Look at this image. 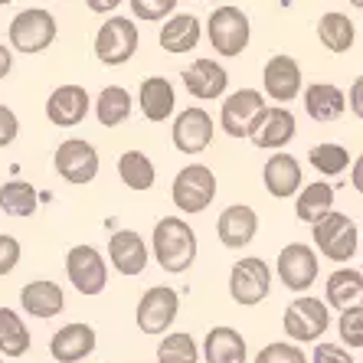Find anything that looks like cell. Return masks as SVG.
I'll use <instances>...</instances> for the list:
<instances>
[{"mask_svg":"<svg viewBox=\"0 0 363 363\" xmlns=\"http://www.w3.org/2000/svg\"><path fill=\"white\" fill-rule=\"evenodd\" d=\"M17 135H20L17 111L7 108V105H0V147H10V144L17 141Z\"/></svg>","mask_w":363,"mask_h":363,"instance_id":"obj_41","label":"cell"},{"mask_svg":"<svg viewBox=\"0 0 363 363\" xmlns=\"http://www.w3.org/2000/svg\"><path fill=\"white\" fill-rule=\"evenodd\" d=\"M7 4H13V0H0V7H7Z\"/></svg>","mask_w":363,"mask_h":363,"instance_id":"obj_48","label":"cell"},{"mask_svg":"<svg viewBox=\"0 0 363 363\" xmlns=\"http://www.w3.org/2000/svg\"><path fill=\"white\" fill-rule=\"evenodd\" d=\"M347 105H350V111H354L357 118L363 121V76H357L354 82H350V92H347Z\"/></svg>","mask_w":363,"mask_h":363,"instance_id":"obj_43","label":"cell"},{"mask_svg":"<svg viewBox=\"0 0 363 363\" xmlns=\"http://www.w3.org/2000/svg\"><path fill=\"white\" fill-rule=\"evenodd\" d=\"M147 259H151V249L138 236V229H118V233H111L108 262L118 275H128V279L141 275V272L147 269Z\"/></svg>","mask_w":363,"mask_h":363,"instance_id":"obj_17","label":"cell"},{"mask_svg":"<svg viewBox=\"0 0 363 363\" xmlns=\"http://www.w3.org/2000/svg\"><path fill=\"white\" fill-rule=\"evenodd\" d=\"M200 360V344L184 330L164 334V340L157 344V363H196Z\"/></svg>","mask_w":363,"mask_h":363,"instance_id":"obj_35","label":"cell"},{"mask_svg":"<svg viewBox=\"0 0 363 363\" xmlns=\"http://www.w3.org/2000/svg\"><path fill=\"white\" fill-rule=\"evenodd\" d=\"M262 85L272 101H279V105H288V101H295L301 95V66H298L295 56H288V52H279V56H272L262 69Z\"/></svg>","mask_w":363,"mask_h":363,"instance_id":"obj_15","label":"cell"},{"mask_svg":"<svg viewBox=\"0 0 363 363\" xmlns=\"http://www.w3.org/2000/svg\"><path fill=\"white\" fill-rule=\"evenodd\" d=\"M249 357V347H245V337L236 328H213L203 340V360L206 363H245Z\"/></svg>","mask_w":363,"mask_h":363,"instance_id":"obj_27","label":"cell"},{"mask_svg":"<svg viewBox=\"0 0 363 363\" xmlns=\"http://www.w3.org/2000/svg\"><path fill=\"white\" fill-rule=\"evenodd\" d=\"M0 363H4V357H0Z\"/></svg>","mask_w":363,"mask_h":363,"instance_id":"obj_50","label":"cell"},{"mask_svg":"<svg viewBox=\"0 0 363 363\" xmlns=\"http://www.w3.org/2000/svg\"><path fill=\"white\" fill-rule=\"evenodd\" d=\"M360 252H363V236H360Z\"/></svg>","mask_w":363,"mask_h":363,"instance_id":"obj_49","label":"cell"},{"mask_svg":"<svg viewBox=\"0 0 363 363\" xmlns=\"http://www.w3.org/2000/svg\"><path fill=\"white\" fill-rule=\"evenodd\" d=\"M20 255H23V249H20V239L10 236V233H0V279L17 269V265H20Z\"/></svg>","mask_w":363,"mask_h":363,"instance_id":"obj_40","label":"cell"},{"mask_svg":"<svg viewBox=\"0 0 363 363\" xmlns=\"http://www.w3.org/2000/svg\"><path fill=\"white\" fill-rule=\"evenodd\" d=\"M95 347H99V334H95L92 324L85 321L62 324L50 337V354L56 363H82Z\"/></svg>","mask_w":363,"mask_h":363,"instance_id":"obj_18","label":"cell"},{"mask_svg":"<svg viewBox=\"0 0 363 363\" xmlns=\"http://www.w3.org/2000/svg\"><path fill=\"white\" fill-rule=\"evenodd\" d=\"M275 272L288 291H308L318 281V249L308 242H288L275 259Z\"/></svg>","mask_w":363,"mask_h":363,"instance_id":"obj_13","label":"cell"},{"mask_svg":"<svg viewBox=\"0 0 363 363\" xmlns=\"http://www.w3.org/2000/svg\"><path fill=\"white\" fill-rule=\"evenodd\" d=\"M138 108H141V115L147 121H154V125L167 121L170 115L177 111V92H174V85L164 76L144 79L141 89H138Z\"/></svg>","mask_w":363,"mask_h":363,"instance_id":"obj_24","label":"cell"},{"mask_svg":"<svg viewBox=\"0 0 363 363\" xmlns=\"http://www.w3.org/2000/svg\"><path fill=\"white\" fill-rule=\"evenodd\" d=\"M311 363H354V357L347 354V347L340 344H314Z\"/></svg>","mask_w":363,"mask_h":363,"instance_id":"obj_42","label":"cell"},{"mask_svg":"<svg viewBox=\"0 0 363 363\" xmlns=\"http://www.w3.org/2000/svg\"><path fill=\"white\" fill-rule=\"evenodd\" d=\"M308 161H311V167L321 177H337V174L347 170V164H350V154H347L344 144H314L311 151H308Z\"/></svg>","mask_w":363,"mask_h":363,"instance_id":"obj_36","label":"cell"},{"mask_svg":"<svg viewBox=\"0 0 363 363\" xmlns=\"http://www.w3.org/2000/svg\"><path fill=\"white\" fill-rule=\"evenodd\" d=\"M177 314H180V295L167 285H157V288H147L141 295L135 321L141 334L157 337V334H167L170 324L177 321Z\"/></svg>","mask_w":363,"mask_h":363,"instance_id":"obj_10","label":"cell"},{"mask_svg":"<svg viewBox=\"0 0 363 363\" xmlns=\"http://www.w3.org/2000/svg\"><path fill=\"white\" fill-rule=\"evenodd\" d=\"M10 69H13V52H10L7 46L0 43V82L10 76Z\"/></svg>","mask_w":363,"mask_h":363,"instance_id":"obj_46","label":"cell"},{"mask_svg":"<svg viewBox=\"0 0 363 363\" xmlns=\"http://www.w3.org/2000/svg\"><path fill=\"white\" fill-rule=\"evenodd\" d=\"M151 255L170 275H180L190 269L196 262V233L190 229V223L180 216H164L154 223Z\"/></svg>","mask_w":363,"mask_h":363,"instance_id":"obj_1","label":"cell"},{"mask_svg":"<svg viewBox=\"0 0 363 363\" xmlns=\"http://www.w3.org/2000/svg\"><path fill=\"white\" fill-rule=\"evenodd\" d=\"M262 180H265V190L275 200H288V196H295L301 190V164H298L295 154H288V151L272 154L269 161H265Z\"/></svg>","mask_w":363,"mask_h":363,"instance_id":"obj_22","label":"cell"},{"mask_svg":"<svg viewBox=\"0 0 363 363\" xmlns=\"http://www.w3.org/2000/svg\"><path fill=\"white\" fill-rule=\"evenodd\" d=\"M298 135L295 115L288 108H265L262 118L255 121V128L249 131V141L262 151H281L291 138Z\"/></svg>","mask_w":363,"mask_h":363,"instance_id":"obj_21","label":"cell"},{"mask_svg":"<svg viewBox=\"0 0 363 363\" xmlns=\"http://www.w3.org/2000/svg\"><path fill=\"white\" fill-rule=\"evenodd\" d=\"M252 363H308V357H304V350L291 340V344H285V340H272V344H265L259 354H255Z\"/></svg>","mask_w":363,"mask_h":363,"instance_id":"obj_37","label":"cell"},{"mask_svg":"<svg viewBox=\"0 0 363 363\" xmlns=\"http://www.w3.org/2000/svg\"><path fill=\"white\" fill-rule=\"evenodd\" d=\"M0 210L7 216H33L36 213V190L26 180H7L0 186Z\"/></svg>","mask_w":363,"mask_h":363,"instance_id":"obj_34","label":"cell"},{"mask_svg":"<svg viewBox=\"0 0 363 363\" xmlns=\"http://www.w3.org/2000/svg\"><path fill=\"white\" fill-rule=\"evenodd\" d=\"M324 304L328 308H354L363 304V272L357 269H337L328 275V285H324Z\"/></svg>","mask_w":363,"mask_h":363,"instance_id":"obj_28","label":"cell"},{"mask_svg":"<svg viewBox=\"0 0 363 363\" xmlns=\"http://www.w3.org/2000/svg\"><path fill=\"white\" fill-rule=\"evenodd\" d=\"M30 347H33V337L23 318L10 308H0V357H23Z\"/></svg>","mask_w":363,"mask_h":363,"instance_id":"obj_33","label":"cell"},{"mask_svg":"<svg viewBox=\"0 0 363 363\" xmlns=\"http://www.w3.org/2000/svg\"><path fill=\"white\" fill-rule=\"evenodd\" d=\"M328 210H334V186L324 184V180H318V184H301V190H298V200H295V216L301 223H318Z\"/></svg>","mask_w":363,"mask_h":363,"instance_id":"obj_31","label":"cell"},{"mask_svg":"<svg viewBox=\"0 0 363 363\" xmlns=\"http://www.w3.org/2000/svg\"><path fill=\"white\" fill-rule=\"evenodd\" d=\"M304 111L314 121L330 125V121H337L347 111V92L337 89L334 82H311L304 89Z\"/></svg>","mask_w":363,"mask_h":363,"instance_id":"obj_25","label":"cell"},{"mask_svg":"<svg viewBox=\"0 0 363 363\" xmlns=\"http://www.w3.org/2000/svg\"><path fill=\"white\" fill-rule=\"evenodd\" d=\"M347 4H354L357 10H363V0H347Z\"/></svg>","mask_w":363,"mask_h":363,"instance_id":"obj_47","label":"cell"},{"mask_svg":"<svg viewBox=\"0 0 363 363\" xmlns=\"http://www.w3.org/2000/svg\"><path fill=\"white\" fill-rule=\"evenodd\" d=\"M85 7L92 10V13H105L108 17V13H115L121 7V0H85Z\"/></svg>","mask_w":363,"mask_h":363,"instance_id":"obj_44","label":"cell"},{"mask_svg":"<svg viewBox=\"0 0 363 363\" xmlns=\"http://www.w3.org/2000/svg\"><path fill=\"white\" fill-rule=\"evenodd\" d=\"M272 291V269L265 259L259 255H245L233 265L229 272V295L233 301L242 304V308H255V304H262Z\"/></svg>","mask_w":363,"mask_h":363,"instance_id":"obj_8","label":"cell"},{"mask_svg":"<svg viewBox=\"0 0 363 363\" xmlns=\"http://www.w3.org/2000/svg\"><path fill=\"white\" fill-rule=\"evenodd\" d=\"M206 36H210V46L216 50V56H242L249 40H252V23L239 7L226 4V7H216L206 20Z\"/></svg>","mask_w":363,"mask_h":363,"instance_id":"obj_4","label":"cell"},{"mask_svg":"<svg viewBox=\"0 0 363 363\" xmlns=\"http://www.w3.org/2000/svg\"><path fill=\"white\" fill-rule=\"evenodd\" d=\"M56 33H60V26H56V17H52L50 10L43 7H26L20 10L17 17L10 20V50L23 52V56H36V52L50 50L52 43H56Z\"/></svg>","mask_w":363,"mask_h":363,"instance_id":"obj_3","label":"cell"},{"mask_svg":"<svg viewBox=\"0 0 363 363\" xmlns=\"http://www.w3.org/2000/svg\"><path fill=\"white\" fill-rule=\"evenodd\" d=\"M318 40H321V46L328 52L340 56V52H347L350 46H354L357 26H354V20L347 17V13L330 10V13H324V17L318 20Z\"/></svg>","mask_w":363,"mask_h":363,"instance_id":"obj_30","label":"cell"},{"mask_svg":"<svg viewBox=\"0 0 363 363\" xmlns=\"http://www.w3.org/2000/svg\"><path fill=\"white\" fill-rule=\"evenodd\" d=\"M255 233H259V213L252 206H245V203L226 206L220 213V220H216V236L226 249H245L255 239Z\"/></svg>","mask_w":363,"mask_h":363,"instance_id":"obj_20","label":"cell"},{"mask_svg":"<svg viewBox=\"0 0 363 363\" xmlns=\"http://www.w3.org/2000/svg\"><path fill=\"white\" fill-rule=\"evenodd\" d=\"M118 177L128 190L135 194H144L151 190L154 180H157V170H154V161L144 151H125L118 157Z\"/></svg>","mask_w":363,"mask_h":363,"instance_id":"obj_32","label":"cell"},{"mask_svg":"<svg viewBox=\"0 0 363 363\" xmlns=\"http://www.w3.org/2000/svg\"><path fill=\"white\" fill-rule=\"evenodd\" d=\"M92 111H95V118H99L101 128H118L131 118L135 99H131V92H128L125 85H105L99 92V99H95Z\"/></svg>","mask_w":363,"mask_h":363,"instance_id":"obj_29","label":"cell"},{"mask_svg":"<svg viewBox=\"0 0 363 363\" xmlns=\"http://www.w3.org/2000/svg\"><path fill=\"white\" fill-rule=\"evenodd\" d=\"M138 43H141V33H138L135 20L108 13V20L99 26L92 46H95V56H99L101 66H125L138 52Z\"/></svg>","mask_w":363,"mask_h":363,"instance_id":"obj_6","label":"cell"},{"mask_svg":"<svg viewBox=\"0 0 363 363\" xmlns=\"http://www.w3.org/2000/svg\"><path fill=\"white\" fill-rule=\"evenodd\" d=\"M281 328H285L288 340H295V344H314V340H321V334L330 328V308L321 298L301 295L285 308Z\"/></svg>","mask_w":363,"mask_h":363,"instance_id":"obj_7","label":"cell"},{"mask_svg":"<svg viewBox=\"0 0 363 363\" xmlns=\"http://www.w3.org/2000/svg\"><path fill=\"white\" fill-rule=\"evenodd\" d=\"M92 111V99L85 92V85L66 82L60 89H52L46 99V118L56 128H76L85 121V115Z\"/></svg>","mask_w":363,"mask_h":363,"instance_id":"obj_16","label":"cell"},{"mask_svg":"<svg viewBox=\"0 0 363 363\" xmlns=\"http://www.w3.org/2000/svg\"><path fill=\"white\" fill-rule=\"evenodd\" d=\"M20 308H23L30 318L50 321V318L62 314V308H66V291L50 279H36V281H30V285H23V291H20Z\"/></svg>","mask_w":363,"mask_h":363,"instance_id":"obj_23","label":"cell"},{"mask_svg":"<svg viewBox=\"0 0 363 363\" xmlns=\"http://www.w3.org/2000/svg\"><path fill=\"white\" fill-rule=\"evenodd\" d=\"M200 36H203V26L194 13H170L157 43H161V50L170 52V56H184V52L200 46Z\"/></svg>","mask_w":363,"mask_h":363,"instance_id":"obj_26","label":"cell"},{"mask_svg":"<svg viewBox=\"0 0 363 363\" xmlns=\"http://www.w3.org/2000/svg\"><path fill=\"white\" fill-rule=\"evenodd\" d=\"M213 135H216V125H213L210 111L206 108H184L177 111L174 118V128H170V141L180 154L194 157V154H203L213 144Z\"/></svg>","mask_w":363,"mask_h":363,"instance_id":"obj_14","label":"cell"},{"mask_svg":"<svg viewBox=\"0 0 363 363\" xmlns=\"http://www.w3.org/2000/svg\"><path fill=\"white\" fill-rule=\"evenodd\" d=\"M269 108L265 105V95L259 89H239L233 92L220 108V128L229 138H249V131L255 128V121L262 118V111Z\"/></svg>","mask_w":363,"mask_h":363,"instance_id":"obj_12","label":"cell"},{"mask_svg":"<svg viewBox=\"0 0 363 363\" xmlns=\"http://www.w3.org/2000/svg\"><path fill=\"white\" fill-rule=\"evenodd\" d=\"M180 79H184L186 92L200 101L220 99V95H226V89H229V72H226V66H220L216 60L190 62V66L180 72Z\"/></svg>","mask_w":363,"mask_h":363,"instance_id":"obj_19","label":"cell"},{"mask_svg":"<svg viewBox=\"0 0 363 363\" xmlns=\"http://www.w3.org/2000/svg\"><path fill=\"white\" fill-rule=\"evenodd\" d=\"M66 279L72 281V288H76L79 295H85V298L101 295L105 285H108L105 255L95 245H72L66 252Z\"/></svg>","mask_w":363,"mask_h":363,"instance_id":"obj_9","label":"cell"},{"mask_svg":"<svg viewBox=\"0 0 363 363\" xmlns=\"http://www.w3.org/2000/svg\"><path fill=\"white\" fill-rule=\"evenodd\" d=\"M350 161H354V157H350ZM350 184H354L357 194H363V154L354 161V167H350Z\"/></svg>","mask_w":363,"mask_h":363,"instance_id":"obj_45","label":"cell"},{"mask_svg":"<svg viewBox=\"0 0 363 363\" xmlns=\"http://www.w3.org/2000/svg\"><path fill=\"white\" fill-rule=\"evenodd\" d=\"M311 239L314 249L337 265H347L360 249V229L347 213L328 210L318 223H311Z\"/></svg>","mask_w":363,"mask_h":363,"instance_id":"obj_2","label":"cell"},{"mask_svg":"<svg viewBox=\"0 0 363 363\" xmlns=\"http://www.w3.org/2000/svg\"><path fill=\"white\" fill-rule=\"evenodd\" d=\"M170 200L180 213L190 216L210 210V203L216 200V174L206 164H186L170 184Z\"/></svg>","mask_w":363,"mask_h":363,"instance_id":"obj_5","label":"cell"},{"mask_svg":"<svg viewBox=\"0 0 363 363\" xmlns=\"http://www.w3.org/2000/svg\"><path fill=\"white\" fill-rule=\"evenodd\" d=\"M128 7L135 13V20L144 23H157V20L170 17L177 10V0H128Z\"/></svg>","mask_w":363,"mask_h":363,"instance_id":"obj_39","label":"cell"},{"mask_svg":"<svg viewBox=\"0 0 363 363\" xmlns=\"http://www.w3.org/2000/svg\"><path fill=\"white\" fill-rule=\"evenodd\" d=\"M337 330L347 347H363V304H354V308H344V311H340Z\"/></svg>","mask_w":363,"mask_h":363,"instance_id":"obj_38","label":"cell"},{"mask_svg":"<svg viewBox=\"0 0 363 363\" xmlns=\"http://www.w3.org/2000/svg\"><path fill=\"white\" fill-rule=\"evenodd\" d=\"M52 164H56V174L72 186H85L99 177V151L92 141H82V138H66L52 154Z\"/></svg>","mask_w":363,"mask_h":363,"instance_id":"obj_11","label":"cell"}]
</instances>
